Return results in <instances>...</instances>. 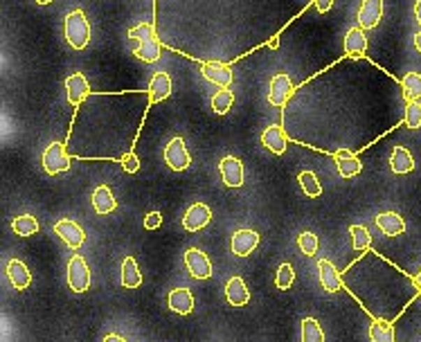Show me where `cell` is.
I'll return each mask as SVG.
<instances>
[{"instance_id": "cell-40", "label": "cell", "mask_w": 421, "mask_h": 342, "mask_svg": "<svg viewBox=\"0 0 421 342\" xmlns=\"http://www.w3.org/2000/svg\"><path fill=\"white\" fill-rule=\"evenodd\" d=\"M104 342H128V340L122 338V336H117V334H108V336L104 338Z\"/></svg>"}, {"instance_id": "cell-8", "label": "cell", "mask_w": 421, "mask_h": 342, "mask_svg": "<svg viewBox=\"0 0 421 342\" xmlns=\"http://www.w3.org/2000/svg\"><path fill=\"white\" fill-rule=\"evenodd\" d=\"M219 171H221L223 185L228 187H242L244 185V163L235 156H226L221 163H219Z\"/></svg>"}, {"instance_id": "cell-1", "label": "cell", "mask_w": 421, "mask_h": 342, "mask_svg": "<svg viewBox=\"0 0 421 342\" xmlns=\"http://www.w3.org/2000/svg\"><path fill=\"white\" fill-rule=\"evenodd\" d=\"M128 36L138 41L135 45V57L140 61H147V64H156L160 59V52H163V45H160V38L156 36V27L152 23H140L135 25Z\"/></svg>"}, {"instance_id": "cell-38", "label": "cell", "mask_w": 421, "mask_h": 342, "mask_svg": "<svg viewBox=\"0 0 421 342\" xmlns=\"http://www.w3.org/2000/svg\"><path fill=\"white\" fill-rule=\"evenodd\" d=\"M160 223H163V214H160V212H149L145 216V228L147 230H156V228H160Z\"/></svg>"}, {"instance_id": "cell-41", "label": "cell", "mask_w": 421, "mask_h": 342, "mask_svg": "<svg viewBox=\"0 0 421 342\" xmlns=\"http://www.w3.org/2000/svg\"><path fill=\"white\" fill-rule=\"evenodd\" d=\"M415 18H417L419 25H421V0H417V5H415Z\"/></svg>"}, {"instance_id": "cell-16", "label": "cell", "mask_w": 421, "mask_h": 342, "mask_svg": "<svg viewBox=\"0 0 421 342\" xmlns=\"http://www.w3.org/2000/svg\"><path fill=\"white\" fill-rule=\"evenodd\" d=\"M203 77L207 79V82H212V84L221 86V88H228L230 84H232V70H230V66H226L221 61L203 64Z\"/></svg>"}, {"instance_id": "cell-6", "label": "cell", "mask_w": 421, "mask_h": 342, "mask_svg": "<svg viewBox=\"0 0 421 342\" xmlns=\"http://www.w3.org/2000/svg\"><path fill=\"white\" fill-rule=\"evenodd\" d=\"M185 266H187V273L194 279L212 277V261H209L205 253H200L198 248H189L185 253Z\"/></svg>"}, {"instance_id": "cell-35", "label": "cell", "mask_w": 421, "mask_h": 342, "mask_svg": "<svg viewBox=\"0 0 421 342\" xmlns=\"http://www.w3.org/2000/svg\"><path fill=\"white\" fill-rule=\"evenodd\" d=\"M297 246L306 257H313L318 253V235L313 232H302L297 237Z\"/></svg>"}, {"instance_id": "cell-27", "label": "cell", "mask_w": 421, "mask_h": 342, "mask_svg": "<svg viewBox=\"0 0 421 342\" xmlns=\"http://www.w3.org/2000/svg\"><path fill=\"white\" fill-rule=\"evenodd\" d=\"M369 340L372 342H397L394 338V325L385 320H374L369 325Z\"/></svg>"}, {"instance_id": "cell-11", "label": "cell", "mask_w": 421, "mask_h": 342, "mask_svg": "<svg viewBox=\"0 0 421 342\" xmlns=\"http://www.w3.org/2000/svg\"><path fill=\"white\" fill-rule=\"evenodd\" d=\"M54 232L66 241L68 248H73V250H79V248L86 244L84 230L79 228L75 221H70V218H61V221H59V223L54 225Z\"/></svg>"}, {"instance_id": "cell-39", "label": "cell", "mask_w": 421, "mask_h": 342, "mask_svg": "<svg viewBox=\"0 0 421 342\" xmlns=\"http://www.w3.org/2000/svg\"><path fill=\"white\" fill-rule=\"evenodd\" d=\"M334 3H336V0H313V5H316V9L320 14H327L329 9L334 7Z\"/></svg>"}, {"instance_id": "cell-22", "label": "cell", "mask_w": 421, "mask_h": 342, "mask_svg": "<svg viewBox=\"0 0 421 342\" xmlns=\"http://www.w3.org/2000/svg\"><path fill=\"white\" fill-rule=\"evenodd\" d=\"M7 277L12 281V286L16 290H25L29 284H32V273L27 270V266L21 259H12L7 264Z\"/></svg>"}, {"instance_id": "cell-29", "label": "cell", "mask_w": 421, "mask_h": 342, "mask_svg": "<svg viewBox=\"0 0 421 342\" xmlns=\"http://www.w3.org/2000/svg\"><path fill=\"white\" fill-rule=\"evenodd\" d=\"M401 86H404V95L408 102H417V99H421V75L419 73H408L404 77V82H401Z\"/></svg>"}, {"instance_id": "cell-43", "label": "cell", "mask_w": 421, "mask_h": 342, "mask_svg": "<svg viewBox=\"0 0 421 342\" xmlns=\"http://www.w3.org/2000/svg\"><path fill=\"white\" fill-rule=\"evenodd\" d=\"M415 286H417V290H419V293H421V270H419V273H417V277H415Z\"/></svg>"}, {"instance_id": "cell-28", "label": "cell", "mask_w": 421, "mask_h": 342, "mask_svg": "<svg viewBox=\"0 0 421 342\" xmlns=\"http://www.w3.org/2000/svg\"><path fill=\"white\" fill-rule=\"evenodd\" d=\"M12 230L18 235V237H32L38 232V221L29 214H23V216H16L12 221Z\"/></svg>"}, {"instance_id": "cell-26", "label": "cell", "mask_w": 421, "mask_h": 342, "mask_svg": "<svg viewBox=\"0 0 421 342\" xmlns=\"http://www.w3.org/2000/svg\"><path fill=\"white\" fill-rule=\"evenodd\" d=\"M142 284V273L138 268V261L133 257H126L122 261V286L124 288H138Z\"/></svg>"}, {"instance_id": "cell-5", "label": "cell", "mask_w": 421, "mask_h": 342, "mask_svg": "<svg viewBox=\"0 0 421 342\" xmlns=\"http://www.w3.org/2000/svg\"><path fill=\"white\" fill-rule=\"evenodd\" d=\"M165 163L169 165V169L174 171H185L192 165V158H189V151L183 137H174L169 140V144L165 147Z\"/></svg>"}, {"instance_id": "cell-33", "label": "cell", "mask_w": 421, "mask_h": 342, "mask_svg": "<svg viewBox=\"0 0 421 342\" xmlns=\"http://www.w3.org/2000/svg\"><path fill=\"white\" fill-rule=\"evenodd\" d=\"M349 235H352V248L354 250H367L369 246H372V235H369V230L363 225H352L349 228Z\"/></svg>"}, {"instance_id": "cell-2", "label": "cell", "mask_w": 421, "mask_h": 342, "mask_svg": "<svg viewBox=\"0 0 421 342\" xmlns=\"http://www.w3.org/2000/svg\"><path fill=\"white\" fill-rule=\"evenodd\" d=\"M64 34H66V41L70 43V47L84 50L88 45V41H90V23L86 21L82 9H75V12H70L66 16Z\"/></svg>"}, {"instance_id": "cell-4", "label": "cell", "mask_w": 421, "mask_h": 342, "mask_svg": "<svg viewBox=\"0 0 421 342\" xmlns=\"http://www.w3.org/2000/svg\"><path fill=\"white\" fill-rule=\"evenodd\" d=\"M68 284L75 293H86L90 286V268L82 255H75L68 261Z\"/></svg>"}, {"instance_id": "cell-20", "label": "cell", "mask_w": 421, "mask_h": 342, "mask_svg": "<svg viewBox=\"0 0 421 342\" xmlns=\"http://www.w3.org/2000/svg\"><path fill=\"white\" fill-rule=\"evenodd\" d=\"M169 308L178 315H189L194 311V297L189 293V288H174L167 297Z\"/></svg>"}, {"instance_id": "cell-25", "label": "cell", "mask_w": 421, "mask_h": 342, "mask_svg": "<svg viewBox=\"0 0 421 342\" xmlns=\"http://www.w3.org/2000/svg\"><path fill=\"white\" fill-rule=\"evenodd\" d=\"M93 207H95L97 214H111V212H115L117 200H115V196L111 192V187L99 185L95 189V192H93Z\"/></svg>"}, {"instance_id": "cell-37", "label": "cell", "mask_w": 421, "mask_h": 342, "mask_svg": "<svg viewBox=\"0 0 421 342\" xmlns=\"http://www.w3.org/2000/svg\"><path fill=\"white\" fill-rule=\"evenodd\" d=\"M122 167H124V171H128V174H135V171L140 169V160H138V156L133 154H126V156H122Z\"/></svg>"}, {"instance_id": "cell-34", "label": "cell", "mask_w": 421, "mask_h": 342, "mask_svg": "<svg viewBox=\"0 0 421 342\" xmlns=\"http://www.w3.org/2000/svg\"><path fill=\"white\" fill-rule=\"evenodd\" d=\"M295 281V270L290 264H282L277 268V275H275V284L279 290H288L290 286H293Z\"/></svg>"}, {"instance_id": "cell-44", "label": "cell", "mask_w": 421, "mask_h": 342, "mask_svg": "<svg viewBox=\"0 0 421 342\" xmlns=\"http://www.w3.org/2000/svg\"><path fill=\"white\" fill-rule=\"evenodd\" d=\"M270 47H279V38H273V41H270Z\"/></svg>"}, {"instance_id": "cell-31", "label": "cell", "mask_w": 421, "mask_h": 342, "mask_svg": "<svg viewBox=\"0 0 421 342\" xmlns=\"http://www.w3.org/2000/svg\"><path fill=\"white\" fill-rule=\"evenodd\" d=\"M232 104H235V95H232V90H228V88H221L212 97V108H214V113H219V115H226L228 110L232 108Z\"/></svg>"}, {"instance_id": "cell-30", "label": "cell", "mask_w": 421, "mask_h": 342, "mask_svg": "<svg viewBox=\"0 0 421 342\" xmlns=\"http://www.w3.org/2000/svg\"><path fill=\"white\" fill-rule=\"evenodd\" d=\"M300 185H302V192L311 198H318L320 194H323V185H320L318 176L313 174V171H302L300 174Z\"/></svg>"}, {"instance_id": "cell-24", "label": "cell", "mask_w": 421, "mask_h": 342, "mask_svg": "<svg viewBox=\"0 0 421 342\" xmlns=\"http://www.w3.org/2000/svg\"><path fill=\"white\" fill-rule=\"evenodd\" d=\"M390 169H392L394 174H399V176L410 174V171L415 169L413 154H410L406 147H394L392 156H390Z\"/></svg>"}, {"instance_id": "cell-17", "label": "cell", "mask_w": 421, "mask_h": 342, "mask_svg": "<svg viewBox=\"0 0 421 342\" xmlns=\"http://www.w3.org/2000/svg\"><path fill=\"white\" fill-rule=\"evenodd\" d=\"M262 144L270 151V154L282 156L284 151H286V147H288V140H286V133L282 131V126L273 124V126L264 128V133H262Z\"/></svg>"}, {"instance_id": "cell-32", "label": "cell", "mask_w": 421, "mask_h": 342, "mask_svg": "<svg viewBox=\"0 0 421 342\" xmlns=\"http://www.w3.org/2000/svg\"><path fill=\"white\" fill-rule=\"evenodd\" d=\"M302 342H325V331L313 318L302 322Z\"/></svg>"}, {"instance_id": "cell-15", "label": "cell", "mask_w": 421, "mask_h": 342, "mask_svg": "<svg viewBox=\"0 0 421 342\" xmlns=\"http://www.w3.org/2000/svg\"><path fill=\"white\" fill-rule=\"evenodd\" d=\"M318 275H320V284H323V288L329 290V293H336V290L343 288V277H340L336 266L329 259L318 261Z\"/></svg>"}, {"instance_id": "cell-10", "label": "cell", "mask_w": 421, "mask_h": 342, "mask_svg": "<svg viewBox=\"0 0 421 342\" xmlns=\"http://www.w3.org/2000/svg\"><path fill=\"white\" fill-rule=\"evenodd\" d=\"M230 246H232V253L237 257H248L250 253H255V248L259 246V232L250 228H242L237 230L232 235V241H230Z\"/></svg>"}, {"instance_id": "cell-19", "label": "cell", "mask_w": 421, "mask_h": 342, "mask_svg": "<svg viewBox=\"0 0 421 342\" xmlns=\"http://www.w3.org/2000/svg\"><path fill=\"white\" fill-rule=\"evenodd\" d=\"M334 160H336V167H338V174L343 178H352V176H358L363 165H360V160L352 154V151L347 149H340L334 154Z\"/></svg>"}, {"instance_id": "cell-14", "label": "cell", "mask_w": 421, "mask_h": 342, "mask_svg": "<svg viewBox=\"0 0 421 342\" xmlns=\"http://www.w3.org/2000/svg\"><path fill=\"white\" fill-rule=\"evenodd\" d=\"M367 52V34L363 27H349L345 34V54L347 57H363Z\"/></svg>"}, {"instance_id": "cell-18", "label": "cell", "mask_w": 421, "mask_h": 342, "mask_svg": "<svg viewBox=\"0 0 421 342\" xmlns=\"http://www.w3.org/2000/svg\"><path fill=\"white\" fill-rule=\"evenodd\" d=\"M376 228L385 237H399V235L406 232V221L397 212H381L376 216Z\"/></svg>"}, {"instance_id": "cell-21", "label": "cell", "mask_w": 421, "mask_h": 342, "mask_svg": "<svg viewBox=\"0 0 421 342\" xmlns=\"http://www.w3.org/2000/svg\"><path fill=\"white\" fill-rule=\"evenodd\" d=\"M226 299L232 306H246L250 302V290L242 277H230L226 284Z\"/></svg>"}, {"instance_id": "cell-45", "label": "cell", "mask_w": 421, "mask_h": 342, "mask_svg": "<svg viewBox=\"0 0 421 342\" xmlns=\"http://www.w3.org/2000/svg\"><path fill=\"white\" fill-rule=\"evenodd\" d=\"M36 3H38V5H50L52 0H36Z\"/></svg>"}, {"instance_id": "cell-36", "label": "cell", "mask_w": 421, "mask_h": 342, "mask_svg": "<svg viewBox=\"0 0 421 342\" xmlns=\"http://www.w3.org/2000/svg\"><path fill=\"white\" fill-rule=\"evenodd\" d=\"M406 126L408 128H419L421 126V102H408L406 106Z\"/></svg>"}, {"instance_id": "cell-9", "label": "cell", "mask_w": 421, "mask_h": 342, "mask_svg": "<svg viewBox=\"0 0 421 342\" xmlns=\"http://www.w3.org/2000/svg\"><path fill=\"white\" fill-rule=\"evenodd\" d=\"M209 221H212V209H209L205 203H194V205H189V209L183 216V228L187 232H198V230H203Z\"/></svg>"}, {"instance_id": "cell-23", "label": "cell", "mask_w": 421, "mask_h": 342, "mask_svg": "<svg viewBox=\"0 0 421 342\" xmlns=\"http://www.w3.org/2000/svg\"><path fill=\"white\" fill-rule=\"evenodd\" d=\"M172 95V79L167 73H156L152 77V84H149V102L158 104Z\"/></svg>"}, {"instance_id": "cell-42", "label": "cell", "mask_w": 421, "mask_h": 342, "mask_svg": "<svg viewBox=\"0 0 421 342\" xmlns=\"http://www.w3.org/2000/svg\"><path fill=\"white\" fill-rule=\"evenodd\" d=\"M415 47H417L419 52H421V32H417V34H415Z\"/></svg>"}, {"instance_id": "cell-13", "label": "cell", "mask_w": 421, "mask_h": 342, "mask_svg": "<svg viewBox=\"0 0 421 342\" xmlns=\"http://www.w3.org/2000/svg\"><path fill=\"white\" fill-rule=\"evenodd\" d=\"M66 93H68V102L73 106L84 104V99L90 95V84L88 79L82 73H75L66 79Z\"/></svg>"}, {"instance_id": "cell-7", "label": "cell", "mask_w": 421, "mask_h": 342, "mask_svg": "<svg viewBox=\"0 0 421 342\" xmlns=\"http://www.w3.org/2000/svg\"><path fill=\"white\" fill-rule=\"evenodd\" d=\"M293 82H290V77L288 75H284V73H279V75H275L273 79H270V88H268V102L273 104V106H284L286 104V99L293 95Z\"/></svg>"}, {"instance_id": "cell-3", "label": "cell", "mask_w": 421, "mask_h": 342, "mask_svg": "<svg viewBox=\"0 0 421 342\" xmlns=\"http://www.w3.org/2000/svg\"><path fill=\"white\" fill-rule=\"evenodd\" d=\"M41 163H43L45 174L57 176V174H61V171L70 169V156L66 154L61 142H52V144H47V149L43 151Z\"/></svg>"}, {"instance_id": "cell-12", "label": "cell", "mask_w": 421, "mask_h": 342, "mask_svg": "<svg viewBox=\"0 0 421 342\" xmlns=\"http://www.w3.org/2000/svg\"><path fill=\"white\" fill-rule=\"evenodd\" d=\"M383 18V0H363L358 7V25L363 29H374Z\"/></svg>"}]
</instances>
